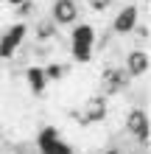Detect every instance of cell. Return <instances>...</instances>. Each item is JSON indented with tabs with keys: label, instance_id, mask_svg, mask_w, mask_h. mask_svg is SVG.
I'll use <instances>...</instances> for the list:
<instances>
[{
	"label": "cell",
	"instance_id": "1",
	"mask_svg": "<svg viewBox=\"0 0 151 154\" xmlns=\"http://www.w3.org/2000/svg\"><path fill=\"white\" fill-rule=\"evenodd\" d=\"M92 48H95V28L92 25H73V34H70V51H73L76 62H90L92 59Z\"/></svg>",
	"mask_w": 151,
	"mask_h": 154
},
{
	"label": "cell",
	"instance_id": "2",
	"mask_svg": "<svg viewBox=\"0 0 151 154\" xmlns=\"http://www.w3.org/2000/svg\"><path fill=\"white\" fill-rule=\"evenodd\" d=\"M106 112H109V106H106V95H90L84 101L81 112H70V118H76L81 126H90V123L106 121Z\"/></svg>",
	"mask_w": 151,
	"mask_h": 154
},
{
	"label": "cell",
	"instance_id": "3",
	"mask_svg": "<svg viewBox=\"0 0 151 154\" xmlns=\"http://www.w3.org/2000/svg\"><path fill=\"white\" fill-rule=\"evenodd\" d=\"M131 76L126 73V67H106L101 73V95H120L123 90L129 87Z\"/></svg>",
	"mask_w": 151,
	"mask_h": 154
},
{
	"label": "cell",
	"instance_id": "4",
	"mask_svg": "<svg viewBox=\"0 0 151 154\" xmlns=\"http://www.w3.org/2000/svg\"><path fill=\"white\" fill-rule=\"evenodd\" d=\"M126 129L143 149H148V134H151V118L146 109H131L126 115Z\"/></svg>",
	"mask_w": 151,
	"mask_h": 154
},
{
	"label": "cell",
	"instance_id": "5",
	"mask_svg": "<svg viewBox=\"0 0 151 154\" xmlns=\"http://www.w3.org/2000/svg\"><path fill=\"white\" fill-rule=\"evenodd\" d=\"M78 14H81L78 0H53V6H50V20H53V25H56V28L76 25Z\"/></svg>",
	"mask_w": 151,
	"mask_h": 154
},
{
	"label": "cell",
	"instance_id": "6",
	"mask_svg": "<svg viewBox=\"0 0 151 154\" xmlns=\"http://www.w3.org/2000/svg\"><path fill=\"white\" fill-rule=\"evenodd\" d=\"M25 34H28V25H25V23H14L11 28H8L3 37H0V59H11L14 51L23 45Z\"/></svg>",
	"mask_w": 151,
	"mask_h": 154
},
{
	"label": "cell",
	"instance_id": "7",
	"mask_svg": "<svg viewBox=\"0 0 151 154\" xmlns=\"http://www.w3.org/2000/svg\"><path fill=\"white\" fill-rule=\"evenodd\" d=\"M137 6L134 3H129V6H123L118 14H115V20H112V31L115 34H131L134 31V25H137Z\"/></svg>",
	"mask_w": 151,
	"mask_h": 154
},
{
	"label": "cell",
	"instance_id": "8",
	"mask_svg": "<svg viewBox=\"0 0 151 154\" xmlns=\"http://www.w3.org/2000/svg\"><path fill=\"white\" fill-rule=\"evenodd\" d=\"M126 73L131 79H143L148 73V51H131L129 56H126Z\"/></svg>",
	"mask_w": 151,
	"mask_h": 154
},
{
	"label": "cell",
	"instance_id": "9",
	"mask_svg": "<svg viewBox=\"0 0 151 154\" xmlns=\"http://www.w3.org/2000/svg\"><path fill=\"white\" fill-rule=\"evenodd\" d=\"M25 81H28V87H31L34 95H42V93H45V87H48V79H45V73H42L39 65L25 67Z\"/></svg>",
	"mask_w": 151,
	"mask_h": 154
},
{
	"label": "cell",
	"instance_id": "10",
	"mask_svg": "<svg viewBox=\"0 0 151 154\" xmlns=\"http://www.w3.org/2000/svg\"><path fill=\"white\" fill-rule=\"evenodd\" d=\"M53 37H56V25H53V20L48 17V20H42V23L37 25V39H39V42H50Z\"/></svg>",
	"mask_w": 151,
	"mask_h": 154
},
{
	"label": "cell",
	"instance_id": "11",
	"mask_svg": "<svg viewBox=\"0 0 151 154\" xmlns=\"http://www.w3.org/2000/svg\"><path fill=\"white\" fill-rule=\"evenodd\" d=\"M39 154H73V149H70V146H67V143L62 140V137H56L53 143L42 146V149H39Z\"/></svg>",
	"mask_w": 151,
	"mask_h": 154
},
{
	"label": "cell",
	"instance_id": "12",
	"mask_svg": "<svg viewBox=\"0 0 151 154\" xmlns=\"http://www.w3.org/2000/svg\"><path fill=\"white\" fill-rule=\"evenodd\" d=\"M59 137V129H53V126H42V132L37 134V149H42V146H48V143H53Z\"/></svg>",
	"mask_w": 151,
	"mask_h": 154
},
{
	"label": "cell",
	"instance_id": "13",
	"mask_svg": "<svg viewBox=\"0 0 151 154\" xmlns=\"http://www.w3.org/2000/svg\"><path fill=\"white\" fill-rule=\"evenodd\" d=\"M65 65H56V62H53V65H48V67H42V73H45V79L48 81H59L62 76H65Z\"/></svg>",
	"mask_w": 151,
	"mask_h": 154
},
{
	"label": "cell",
	"instance_id": "14",
	"mask_svg": "<svg viewBox=\"0 0 151 154\" xmlns=\"http://www.w3.org/2000/svg\"><path fill=\"white\" fill-rule=\"evenodd\" d=\"M87 6H90L92 11L104 14V11H109V8H112V0H87Z\"/></svg>",
	"mask_w": 151,
	"mask_h": 154
},
{
	"label": "cell",
	"instance_id": "15",
	"mask_svg": "<svg viewBox=\"0 0 151 154\" xmlns=\"http://www.w3.org/2000/svg\"><path fill=\"white\" fill-rule=\"evenodd\" d=\"M134 31H137V37L143 39V42H148V37H151V31H148V23H143V25H134Z\"/></svg>",
	"mask_w": 151,
	"mask_h": 154
},
{
	"label": "cell",
	"instance_id": "16",
	"mask_svg": "<svg viewBox=\"0 0 151 154\" xmlns=\"http://www.w3.org/2000/svg\"><path fill=\"white\" fill-rule=\"evenodd\" d=\"M8 3H11V6H20V3H23V0H8Z\"/></svg>",
	"mask_w": 151,
	"mask_h": 154
},
{
	"label": "cell",
	"instance_id": "17",
	"mask_svg": "<svg viewBox=\"0 0 151 154\" xmlns=\"http://www.w3.org/2000/svg\"><path fill=\"white\" fill-rule=\"evenodd\" d=\"M106 154H123V151H118V149H112V151H106Z\"/></svg>",
	"mask_w": 151,
	"mask_h": 154
},
{
	"label": "cell",
	"instance_id": "18",
	"mask_svg": "<svg viewBox=\"0 0 151 154\" xmlns=\"http://www.w3.org/2000/svg\"><path fill=\"white\" fill-rule=\"evenodd\" d=\"M0 154H3V151H0Z\"/></svg>",
	"mask_w": 151,
	"mask_h": 154
}]
</instances>
